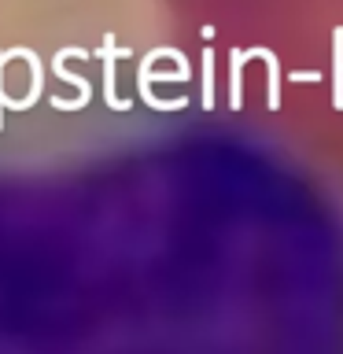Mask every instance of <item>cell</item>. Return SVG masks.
<instances>
[{
	"label": "cell",
	"mask_w": 343,
	"mask_h": 354,
	"mask_svg": "<svg viewBox=\"0 0 343 354\" xmlns=\"http://www.w3.org/2000/svg\"><path fill=\"white\" fill-rule=\"evenodd\" d=\"M0 354H343V248L0 251Z\"/></svg>",
	"instance_id": "1"
}]
</instances>
